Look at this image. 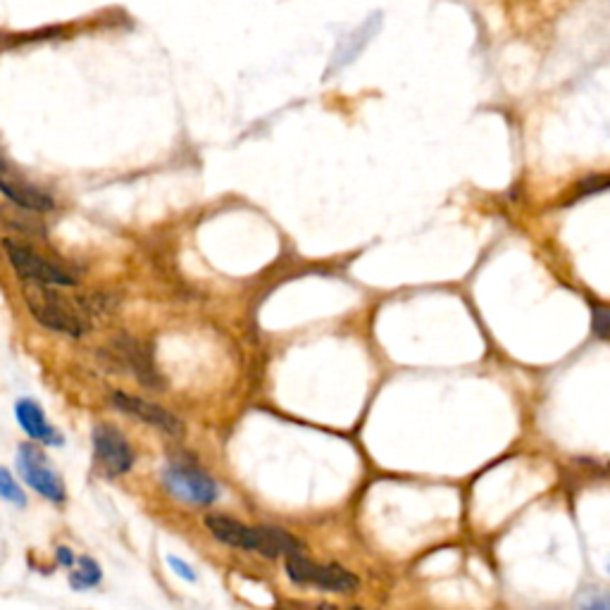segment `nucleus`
<instances>
[{"label": "nucleus", "instance_id": "obj_16", "mask_svg": "<svg viewBox=\"0 0 610 610\" xmlns=\"http://www.w3.org/2000/svg\"><path fill=\"white\" fill-rule=\"evenodd\" d=\"M167 563H170V568L177 572L179 577H184L186 582H196L198 577H196V572H194V568H191L189 563H184V560H179V558H174V556H170L167 558Z\"/></svg>", "mask_w": 610, "mask_h": 610}, {"label": "nucleus", "instance_id": "obj_15", "mask_svg": "<svg viewBox=\"0 0 610 610\" xmlns=\"http://www.w3.org/2000/svg\"><path fill=\"white\" fill-rule=\"evenodd\" d=\"M577 606L582 608H610V594L603 589H594V594L589 591V599H580Z\"/></svg>", "mask_w": 610, "mask_h": 610}, {"label": "nucleus", "instance_id": "obj_3", "mask_svg": "<svg viewBox=\"0 0 610 610\" xmlns=\"http://www.w3.org/2000/svg\"><path fill=\"white\" fill-rule=\"evenodd\" d=\"M286 572L296 584H310V587L336 591V594H348V591L358 589V577L351 570L336 563H313L303 553H294V556L286 558Z\"/></svg>", "mask_w": 610, "mask_h": 610}, {"label": "nucleus", "instance_id": "obj_10", "mask_svg": "<svg viewBox=\"0 0 610 610\" xmlns=\"http://www.w3.org/2000/svg\"><path fill=\"white\" fill-rule=\"evenodd\" d=\"M15 413H17V422H20V427L24 429V434H27L29 439L41 441V444H46V446L62 444L60 432L46 420V413H43L39 403L27 401V398H24V401H20L15 406Z\"/></svg>", "mask_w": 610, "mask_h": 610}, {"label": "nucleus", "instance_id": "obj_5", "mask_svg": "<svg viewBox=\"0 0 610 610\" xmlns=\"http://www.w3.org/2000/svg\"><path fill=\"white\" fill-rule=\"evenodd\" d=\"M163 482L177 499L194 506H210L220 496L215 479L198 470L194 463H172L163 472Z\"/></svg>", "mask_w": 610, "mask_h": 610}, {"label": "nucleus", "instance_id": "obj_4", "mask_svg": "<svg viewBox=\"0 0 610 610\" xmlns=\"http://www.w3.org/2000/svg\"><path fill=\"white\" fill-rule=\"evenodd\" d=\"M5 253H8L12 267L24 282H43V284H58V286H72L77 284V277L72 272L62 270L58 263L48 260L46 255L36 253L34 248L20 241H5Z\"/></svg>", "mask_w": 610, "mask_h": 610}, {"label": "nucleus", "instance_id": "obj_8", "mask_svg": "<svg viewBox=\"0 0 610 610\" xmlns=\"http://www.w3.org/2000/svg\"><path fill=\"white\" fill-rule=\"evenodd\" d=\"M112 403L122 410V413L136 417V420L146 422V425H153L163 432L172 434V437H182L184 434V422L179 420L177 415H172L170 410L155 406L151 401H143L139 396L124 394V391H115L112 394Z\"/></svg>", "mask_w": 610, "mask_h": 610}, {"label": "nucleus", "instance_id": "obj_1", "mask_svg": "<svg viewBox=\"0 0 610 610\" xmlns=\"http://www.w3.org/2000/svg\"><path fill=\"white\" fill-rule=\"evenodd\" d=\"M205 525L222 544L244 551H258L265 558H289L303 549L301 541L277 527H248L244 522L227 518V515H210Z\"/></svg>", "mask_w": 610, "mask_h": 610}, {"label": "nucleus", "instance_id": "obj_13", "mask_svg": "<svg viewBox=\"0 0 610 610\" xmlns=\"http://www.w3.org/2000/svg\"><path fill=\"white\" fill-rule=\"evenodd\" d=\"M0 499L15 503V506H27V496H24V491L20 484L15 482V477L10 475V470H5L3 465H0Z\"/></svg>", "mask_w": 610, "mask_h": 610}, {"label": "nucleus", "instance_id": "obj_14", "mask_svg": "<svg viewBox=\"0 0 610 610\" xmlns=\"http://www.w3.org/2000/svg\"><path fill=\"white\" fill-rule=\"evenodd\" d=\"M591 332L596 339L610 341V305L596 303L591 308Z\"/></svg>", "mask_w": 610, "mask_h": 610}, {"label": "nucleus", "instance_id": "obj_2", "mask_svg": "<svg viewBox=\"0 0 610 610\" xmlns=\"http://www.w3.org/2000/svg\"><path fill=\"white\" fill-rule=\"evenodd\" d=\"M58 284L27 282L24 286V301L31 315L41 322L43 327L55 329V332L82 336L91 329V317L86 305H79L67 294L55 289Z\"/></svg>", "mask_w": 610, "mask_h": 610}, {"label": "nucleus", "instance_id": "obj_6", "mask_svg": "<svg viewBox=\"0 0 610 610\" xmlns=\"http://www.w3.org/2000/svg\"><path fill=\"white\" fill-rule=\"evenodd\" d=\"M93 456H96L98 468L108 477H120L134 465V451L127 437L120 427L110 425V422L93 427Z\"/></svg>", "mask_w": 610, "mask_h": 610}, {"label": "nucleus", "instance_id": "obj_7", "mask_svg": "<svg viewBox=\"0 0 610 610\" xmlns=\"http://www.w3.org/2000/svg\"><path fill=\"white\" fill-rule=\"evenodd\" d=\"M17 468H20V475L24 477V482L29 484L31 489L39 491L43 499L62 503L67 499L65 484L58 472H55L48 460L36 446L22 444L20 446V456H17Z\"/></svg>", "mask_w": 610, "mask_h": 610}, {"label": "nucleus", "instance_id": "obj_9", "mask_svg": "<svg viewBox=\"0 0 610 610\" xmlns=\"http://www.w3.org/2000/svg\"><path fill=\"white\" fill-rule=\"evenodd\" d=\"M0 194L10 198V201L20 205V208L31 210V213H48V210L55 208V201L51 196L43 194L36 186L27 184L24 179L15 177V174L5 170V167H0Z\"/></svg>", "mask_w": 610, "mask_h": 610}, {"label": "nucleus", "instance_id": "obj_17", "mask_svg": "<svg viewBox=\"0 0 610 610\" xmlns=\"http://www.w3.org/2000/svg\"><path fill=\"white\" fill-rule=\"evenodd\" d=\"M74 560H77V556H74L72 549H65V546L58 549V563L62 565V568H72Z\"/></svg>", "mask_w": 610, "mask_h": 610}, {"label": "nucleus", "instance_id": "obj_12", "mask_svg": "<svg viewBox=\"0 0 610 610\" xmlns=\"http://www.w3.org/2000/svg\"><path fill=\"white\" fill-rule=\"evenodd\" d=\"M70 570V584L72 589L82 591V589H91L96 587L98 582H101V568H98V563L89 556H82L74 560Z\"/></svg>", "mask_w": 610, "mask_h": 610}, {"label": "nucleus", "instance_id": "obj_19", "mask_svg": "<svg viewBox=\"0 0 610 610\" xmlns=\"http://www.w3.org/2000/svg\"><path fill=\"white\" fill-rule=\"evenodd\" d=\"M608 572H610V565H608Z\"/></svg>", "mask_w": 610, "mask_h": 610}, {"label": "nucleus", "instance_id": "obj_18", "mask_svg": "<svg viewBox=\"0 0 610 610\" xmlns=\"http://www.w3.org/2000/svg\"><path fill=\"white\" fill-rule=\"evenodd\" d=\"M0 167H5V165H3V160H0Z\"/></svg>", "mask_w": 610, "mask_h": 610}, {"label": "nucleus", "instance_id": "obj_11", "mask_svg": "<svg viewBox=\"0 0 610 610\" xmlns=\"http://www.w3.org/2000/svg\"><path fill=\"white\" fill-rule=\"evenodd\" d=\"M379 24H382V17L375 15V17H370L363 27H358L353 34H348L346 39L339 43V48H336V55L332 60V70H341V67H346L348 62L356 60L358 55L363 53V48L367 46V43H370L372 36L377 34Z\"/></svg>", "mask_w": 610, "mask_h": 610}]
</instances>
